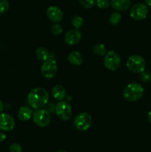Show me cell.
<instances>
[{
  "label": "cell",
  "instance_id": "cell-1",
  "mask_svg": "<svg viewBox=\"0 0 151 152\" xmlns=\"http://www.w3.org/2000/svg\"><path fill=\"white\" fill-rule=\"evenodd\" d=\"M48 99V93L43 88H36L32 89L28 95V104L36 110L45 106Z\"/></svg>",
  "mask_w": 151,
  "mask_h": 152
},
{
  "label": "cell",
  "instance_id": "cell-2",
  "mask_svg": "<svg viewBox=\"0 0 151 152\" xmlns=\"http://www.w3.org/2000/svg\"><path fill=\"white\" fill-rule=\"evenodd\" d=\"M143 94L144 88L142 85L138 83H132L124 88L122 96L128 102H136L142 98Z\"/></svg>",
  "mask_w": 151,
  "mask_h": 152
},
{
  "label": "cell",
  "instance_id": "cell-3",
  "mask_svg": "<svg viewBox=\"0 0 151 152\" xmlns=\"http://www.w3.org/2000/svg\"><path fill=\"white\" fill-rule=\"evenodd\" d=\"M127 68L131 72L141 74L146 68V62L142 56L139 55H133L128 58L127 61Z\"/></svg>",
  "mask_w": 151,
  "mask_h": 152
},
{
  "label": "cell",
  "instance_id": "cell-4",
  "mask_svg": "<svg viewBox=\"0 0 151 152\" xmlns=\"http://www.w3.org/2000/svg\"><path fill=\"white\" fill-rule=\"evenodd\" d=\"M121 63V59L119 55L114 50H110L105 53L104 58V65L107 69L110 71H116L120 67Z\"/></svg>",
  "mask_w": 151,
  "mask_h": 152
},
{
  "label": "cell",
  "instance_id": "cell-5",
  "mask_svg": "<svg viewBox=\"0 0 151 152\" xmlns=\"http://www.w3.org/2000/svg\"><path fill=\"white\" fill-rule=\"evenodd\" d=\"M58 65L53 59H48L43 62L41 67V74L44 78L50 80L57 74Z\"/></svg>",
  "mask_w": 151,
  "mask_h": 152
},
{
  "label": "cell",
  "instance_id": "cell-6",
  "mask_svg": "<svg viewBox=\"0 0 151 152\" xmlns=\"http://www.w3.org/2000/svg\"><path fill=\"white\" fill-rule=\"evenodd\" d=\"M33 123L38 127L44 128L48 126L51 121L50 114L46 109H36L33 114Z\"/></svg>",
  "mask_w": 151,
  "mask_h": 152
},
{
  "label": "cell",
  "instance_id": "cell-7",
  "mask_svg": "<svg viewBox=\"0 0 151 152\" xmlns=\"http://www.w3.org/2000/svg\"><path fill=\"white\" fill-rule=\"evenodd\" d=\"M92 124V117L87 112L79 113L74 119V125L79 131H87Z\"/></svg>",
  "mask_w": 151,
  "mask_h": 152
},
{
  "label": "cell",
  "instance_id": "cell-8",
  "mask_svg": "<svg viewBox=\"0 0 151 152\" xmlns=\"http://www.w3.org/2000/svg\"><path fill=\"white\" fill-rule=\"evenodd\" d=\"M55 112L60 120L68 121L72 116V108L68 102L62 100L56 105Z\"/></svg>",
  "mask_w": 151,
  "mask_h": 152
},
{
  "label": "cell",
  "instance_id": "cell-9",
  "mask_svg": "<svg viewBox=\"0 0 151 152\" xmlns=\"http://www.w3.org/2000/svg\"><path fill=\"white\" fill-rule=\"evenodd\" d=\"M148 13V8L145 4L138 3L133 6L130 10V16L136 21H141L147 17Z\"/></svg>",
  "mask_w": 151,
  "mask_h": 152
},
{
  "label": "cell",
  "instance_id": "cell-10",
  "mask_svg": "<svg viewBox=\"0 0 151 152\" xmlns=\"http://www.w3.org/2000/svg\"><path fill=\"white\" fill-rule=\"evenodd\" d=\"M15 127V120L12 116L5 113H0V129L4 132H10Z\"/></svg>",
  "mask_w": 151,
  "mask_h": 152
},
{
  "label": "cell",
  "instance_id": "cell-11",
  "mask_svg": "<svg viewBox=\"0 0 151 152\" xmlns=\"http://www.w3.org/2000/svg\"><path fill=\"white\" fill-rule=\"evenodd\" d=\"M47 16L48 19L54 23H58L60 22L63 19L64 14L62 10L57 6H50L47 8Z\"/></svg>",
  "mask_w": 151,
  "mask_h": 152
},
{
  "label": "cell",
  "instance_id": "cell-12",
  "mask_svg": "<svg viewBox=\"0 0 151 152\" xmlns=\"http://www.w3.org/2000/svg\"><path fill=\"white\" fill-rule=\"evenodd\" d=\"M81 39V33L78 29L70 30L65 36V41L69 45H75Z\"/></svg>",
  "mask_w": 151,
  "mask_h": 152
},
{
  "label": "cell",
  "instance_id": "cell-13",
  "mask_svg": "<svg viewBox=\"0 0 151 152\" xmlns=\"http://www.w3.org/2000/svg\"><path fill=\"white\" fill-rule=\"evenodd\" d=\"M111 6L113 8L118 11H124L130 7V0H111Z\"/></svg>",
  "mask_w": 151,
  "mask_h": 152
},
{
  "label": "cell",
  "instance_id": "cell-14",
  "mask_svg": "<svg viewBox=\"0 0 151 152\" xmlns=\"http://www.w3.org/2000/svg\"><path fill=\"white\" fill-rule=\"evenodd\" d=\"M33 111L28 106L21 107L18 111V117L22 122H27L32 117Z\"/></svg>",
  "mask_w": 151,
  "mask_h": 152
},
{
  "label": "cell",
  "instance_id": "cell-15",
  "mask_svg": "<svg viewBox=\"0 0 151 152\" xmlns=\"http://www.w3.org/2000/svg\"><path fill=\"white\" fill-rule=\"evenodd\" d=\"M52 95L53 98L59 101L63 100L66 96V90L61 85H56L52 88Z\"/></svg>",
  "mask_w": 151,
  "mask_h": 152
},
{
  "label": "cell",
  "instance_id": "cell-16",
  "mask_svg": "<svg viewBox=\"0 0 151 152\" xmlns=\"http://www.w3.org/2000/svg\"><path fill=\"white\" fill-rule=\"evenodd\" d=\"M68 62L73 65H80L82 63V56L78 51H72L68 55Z\"/></svg>",
  "mask_w": 151,
  "mask_h": 152
},
{
  "label": "cell",
  "instance_id": "cell-17",
  "mask_svg": "<svg viewBox=\"0 0 151 152\" xmlns=\"http://www.w3.org/2000/svg\"><path fill=\"white\" fill-rule=\"evenodd\" d=\"M36 56L40 61H46L49 59V52L44 47H39L36 50Z\"/></svg>",
  "mask_w": 151,
  "mask_h": 152
},
{
  "label": "cell",
  "instance_id": "cell-18",
  "mask_svg": "<svg viewBox=\"0 0 151 152\" xmlns=\"http://www.w3.org/2000/svg\"><path fill=\"white\" fill-rule=\"evenodd\" d=\"M93 51L94 54L96 56H102L105 54L106 53V48H105V45L102 43H99V44H96V45L93 47Z\"/></svg>",
  "mask_w": 151,
  "mask_h": 152
},
{
  "label": "cell",
  "instance_id": "cell-19",
  "mask_svg": "<svg viewBox=\"0 0 151 152\" xmlns=\"http://www.w3.org/2000/svg\"><path fill=\"white\" fill-rule=\"evenodd\" d=\"M83 22H84V20H83L81 16H73L72 18V20H71V23H72V25L74 27V28L76 29H79L83 25Z\"/></svg>",
  "mask_w": 151,
  "mask_h": 152
},
{
  "label": "cell",
  "instance_id": "cell-20",
  "mask_svg": "<svg viewBox=\"0 0 151 152\" xmlns=\"http://www.w3.org/2000/svg\"><path fill=\"white\" fill-rule=\"evenodd\" d=\"M121 19V15L118 12H114L110 15L109 19V22L111 25H115L119 23Z\"/></svg>",
  "mask_w": 151,
  "mask_h": 152
},
{
  "label": "cell",
  "instance_id": "cell-21",
  "mask_svg": "<svg viewBox=\"0 0 151 152\" xmlns=\"http://www.w3.org/2000/svg\"><path fill=\"white\" fill-rule=\"evenodd\" d=\"M10 7V4H9L7 0H0V14H4L7 13Z\"/></svg>",
  "mask_w": 151,
  "mask_h": 152
},
{
  "label": "cell",
  "instance_id": "cell-22",
  "mask_svg": "<svg viewBox=\"0 0 151 152\" xmlns=\"http://www.w3.org/2000/svg\"><path fill=\"white\" fill-rule=\"evenodd\" d=\"M63 31L62 27L59 23H55L51 26V33L54 36H59Z\"/></svg>",
  "mask_w": 151,
  "mask_h": 152
},
{
  "label": "cell",
  "instance_id": "cell-23",
  "mask_svg": "<svg viewBox=\"0 0 151 152\" xmlns=\"http://www.w3.org/2000/svg\"><path fill=\"white\" fill-rule=\"evenodd\" d=\"M80 4L85 8H91L96 4V0H78Z\"/></svg>",
  "mask_w": 151,
  "mask_h": 152
},
{
  "label": "cell",
  "instance_id": "cell-24",
  "mask_svg": "<svg viewBox=\"0 0 151 152\" xmlns=\"http://www.w3.org/2000/svg\"><path fill=\"white\" fill-rule=\"evenodd\" d=\"M140 80H142L143 83H150L151 80V74L148 72V71H144L143 72L141 73Z\"/></svg>",
  "mask_w": 151,
  "mask_h": 152
},
{
  "label": "cell",
  "instance_id": "cell-25",
  "mask_svg": "<svg viewBox=\"0 0 151 152\" xmlns=\"http://www.w3.org/2000/svg\"><path fill=\"white\" fill-rule=\"evenodd\" d=\"M96 3L98 7L101 9H105L109 7L110 0H96Z\"/></svg>",
  "mask_w": 151,
  "mask_h": 152
},
{
  "label": "cell",
  "instance_id": "cell-26",
  "mask_svg": "<svg viewBox=\"0 0 151 152\" xmlns=\"http://www.w3.org/2000/svg\"><path fill=\"white\" fill-rule=\"evenodd\" d=\"M9 152H22V148L19 143H12L9 146Z\"/></svg>",
  "mask_w": 151,
  "mask_h": 152
},
{
  "label": "cell",
  "instance_id": "cell-27",
  "mask_svg": "<svg viewBox=\"0 0 151 152\" xmlns=\"http://www.w3.org/2000/svg\"><path fill=\"white\" fill-rule=\"evenodd\" d=\"M47 110L49 113H53L56 111V105L53 102H50L47 105Z\"/></svg>",
  "mask_w": 151,
  "mask_h": 152
},
{
  "label": "cell",
  "instance_id": "cell-28",
  "mask_svg": "<svg viewBox=\"0 0 151 152\" xmlns=\"http://www.w3.org/2000/svg\"><path fill=\"white\" fill-rule=\"evenodd\" d=\"M6 137H7V136H6L5 134L3 133V132H0V142H3V141L5 140Z\"/></svg>",
  "mask_w": 151,
  "mask_h": 152
},
{
  "label": "cell",
  "instance_id": "cell-29",
  "mask_svg": "<svg viewBox=\"0 0 151 152\" xmlns=\"http://www.w3.org/2000/svg\"><path fill=\"white\" fill-rule=\"evenodd\" d=\"M4 110V103H3L2 101L0 99V113H1Z\"/></svg>",
  "mask_w": 151,
  "mask_h": 152
},
{
  "label": "cell",
  "instance_id": "cell-30",
  "mask_svg": "<svg viewBox=\"0 0 151 152\" xmlns=\"http://www.w3.org/2000/svg\"><path fill=\"white\" fill-rule=\"evenodd\" d=\"M147 120L148 122L151 124V110H150V111L147 114Z\"/></svg>",
  "mask_w": 151,
  "mask_h": 152
},
{
  "label": "cell",
  "instance_id": "cell-31",
  "mask_svg": "<svg viewBox=\"0 0 151 152\" xmlns=\"http://www.w3.org/2000/svg\"><path fill=\"white\" fill-rule=\"evenodd\" d=\"M144 1L148 6H151V0H144Z\"/></svg>",
  "mask_w": 151,
  "mask_h": 152
},
{
  "label": "cell",
  "instance_id": "cell-32",
  "mask_svg": "<svg viewBox=\"0 0 151 152\" xmlns=\"http://www.w3.org/2000/svg\"><path fill=\"white\" fill-rule=\"evenodd\" d=\"M56 152H67V151H65V150H63V149H59V150H58Z\"/></svg>",
  "mask_w": 151,
  "mask_h": 152
}]
</instances>
